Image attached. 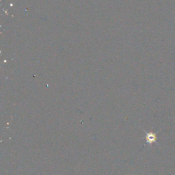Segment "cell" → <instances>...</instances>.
Returning a JSON list of instances; mask_svg holds the SVG:
<instances>
[{"mask_svg": "<svg viewBox=\"0 0 175 175\" xmlns=\"http://www.w3.org/2000/svg\"><path fill=\"white\" fill-rule=\"evenodd\" d=\"M146 134V142L148 144H153L154 142H156V140H157V136H156V134L155 133L153 132H147L144 131Z\"/></svg>", "mask_w": 175, "mask_h": 175, "instance_id": "6da1fadb", "label": "cell"}]
</instances>
